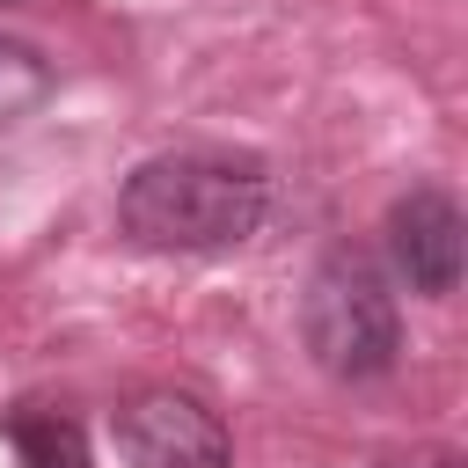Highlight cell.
Returning <instances> with one entry per match:
<instances>
[{
	"mask_svg": "<svg viewBox=\"0 0 468 468\" xmlns=\"http://www.w3.org/2000/svg\"><path fill=\"white\" fill-rule=\"evenodd\" d=\"M271 212V176L249 154H212V146H183V154H154L124 176L117 190V227L132 249H161V256H219L241 249Z\"/></svg>",
	"mask_w": 468,
	"mask_h": 468,
	"instance_id": "6da1fadb",
	"label": "cell"
},
{
	"mask_svg": "<svg viewBox=\"0 0 468 468\" xmlns=\"http://www.w3.org/2000/svg\"><path fill=\"white\" fill-rule=\"evenodd\" d=\"M300 344L329 380H380L402 358V314L388 278L351 249L322 256L300 300Z\"/></svg>",
	"mask_w": 468,
	"mask_h": 468,
	"instance_id": "7a4b0ae2",
	"label": "cell"
},
{
	"mask_svg": "<svg viewBox=\"0 0 468 468\" xmlns=\"http://www.w3.org/2000/svg\"><path fill=\"white\" fill-rule=\"evenodd\" d=\"M117 453L124 468H234V439L212 402L183 388H146L117 410Z\"/></svg>",
	"mask_w": 468,
	"mask_h": 468,
	"instance_id": "3957f363",
	"label": "cell"
},
{
	"mask_svg": "<svg viewBox=\"0 0 468 468\" xmlns=\"http://www.w3.org/2000/svg\"><path fill=\"white\" fill-rule=\"evenodd\" d=\"M461 205L446 197V190H410V197H395V212H388V256H395V271L410 278V292H431V300H446L453 285H461Z\"/></svg>",
	"mask_w": 468,
	"mask_h": 468,
	"instance_id": "277c9868",
	"label": "cell"
},
{
	"mask_svg": "<svg viewBox=\"0 0 468 468\" xmlns=\"http://www.w3.org/2000/svg\"><path fill=\"white\" fill-rule=\"evenodd\" d=\"M7 446H15V461H22V468H95V461H88L80 424H73V417H58V410H37V402L7 410Z\"/></svg>",
	"mask_w": 468,
	"mask_h": 468,
	"instance_id": "5b68a950",
	"label": "cell"
},
{
	"mask_svg": "<svg viewBox=\"0 0 468 468\" xmlns=\"http://www.w3.org/2000/svg\"><path fill=\"white\" fill-rule=\"evenodd\" d=\"M44 95H51V66H44L29 44L0 37V124H22Z\"/></svg>",
	"mask_w": 468,
	"mask_h": 468,
	"instance_id": "8992f818",
	"label": "cell"
}]
</instances>
